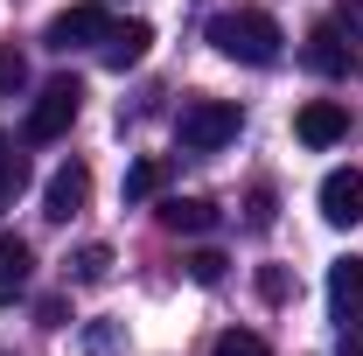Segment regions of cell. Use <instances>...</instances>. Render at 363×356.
<instances>
[{
  "instance_id": "obj_11",
  "label": "cell",
  "mask_w": 363,
  "mask_h": 356,
  "mask_svg": "<svg viewBox=\"0 0 363 356\" xmlns=\"http://www.w3.org/2000/svg\"><path fill=\"white\" fill-rule=\"evenodd\" d=\"M301 56H308L315 77H350V43H342V28H315Z\"/></svg>"
},
{
  "instance_id": "obj_10",
  "label": "cell",
  "mask_w": 363,
  "mask_h": 356,
  "mask_svg": "<svg viewBox=\"0 0 363 356\" xmlns=\"http://www.w3.org/2000/svg\"><path fill=\"white\" fill-rule=\"evenodd\" d=\"M98 49H105L112 70H133V63H147V49H154V28H147V21H112V35Z\"/></svg>"
},
{
  "instance_id": "obj_9",
  "label": "cell",
  "mask_w": 363,
  "mask_h": 356,
  "mask_svg": "<svg viewBox=\"0 0 363 356\" xmlns=\"http://www.w3.org/2000/svg\"><path fill=\"white\" fill-rule=\"evenodd\" d=\"M28 279H35V252H28V238L0 230V301H21Z\"/></svg>"
},
{
  "instance_id": "obj_6",
  "label": "cell",
  "mask_w": 363,
  "mask_h": 356,
  "mask_svg": "<svg viewBox=\"0 0 363 356\" xmlns=\"http://www.w3.org/2000/svg\"><path fill=\"white\" fill-rule=\"evenodd\" d=\"M84 196H91V168H84V161H63V168L49 175V189H43V217L49 223H70L77 210H84Z\"/></svg>"
},
{
  "instance_id": "obj_4",
  "label": "cell",
  "mask_w": 363,
  "mask_h": 356,
  "mask_svg": "<svg viewBox=\"0 0 363 356\" xmlns=\"http://www.w3.org/2000/svg\"><path fill=\"white\" fill-rule=\"evenodd\" d=\"M105 35H112L105 0H77V7H63V14L43 28V49H84V43H105Z\"/></svg>"
},
{
  "instance_id": "obj_14",
  "label": "cell",
  "mask_w": 363,
  "mask_h": 356,
  "mask_svg": "<svg viewBox=\"0 0 363 356\" xmlns=\"http://www.w3.org/2000/svg\"><path fill=\"white\" fill-rule=\"evenodd\" d=\"M21 189H28V161H21V154H14V147L0 140V210H7V203H14Z\"/></svg>"
},
{
  "instance_id": "obj_1",
  "label": "cell",
  "mask_w": 363,
  "mask_h": 356,
  "mask_svg": "<svg viewBox=\"0 0 363 356\" xmlns=\"http://www.w3.org/2000/svg\"><path fill=\"white\" fill-rule=\"evenodd\" d=\"M210 43H217V56H230V63H252V70H266V63H279V21H272L266 7H230V14H217L210 21Z\"/></svg>"
},
{
  "instance_id": "obj_3",
  "label": "cell",
  "mask_w": 363,
  "mask_h": 356,
  "mask_svg": "<svg viewBox=\"0 0 363 356\" xmlns=\"http://www.w3.org/2000/svg\"><path fill=\"white\" fill-rule=\"evenodd\" d=\"M77 112H84V84L77 77H49L35 91V105H28V140H63L77 126Z\"/></svg>"
},
{
  "instance_id": "obj_2",
  "label": "cell",
  "mask_w": 363,
  "mask_h": 356,
  "mask_svg": "<svg viewBox=\"0 0 363 356\" xmlns=\"http://www.w3.org/2000/svg\"><path fill=\"white\" fill-rule=\"evenodd\" d=\"M238 126H245V112L230 98H189L175 119V140H182V154H217V147L238 140Z\"/></svg>"
},
{
  "instance_id": "obj_12",
  "label": "cell",
  "mask_w": 363,
  "mask_h": 356,
  "mask_svg": "<svg viewBox=\"0 0 363 356\" xmlns=\"http://www.w3.org/2000/svg\"><path fill=\"white\" fill-rule=\"evenodd\" d=\"M328 301H335V314H350L363 301V259H335L328 266Z\"/></svg>"
},
{
  "instance_id": "obj_24",
  "label": "cell",
  "mask_w": 363,
  "mask_h": 356,
  "mask_svg": "<svg viewBox=\"0 0 363 356\" xmlns=\"http://www.w3.org/2000/svg\"><path fill=\"white\" fill-rule=\"evenodd\" d=\"M272 223V189H259V196H252V230H266Z\"/></svg>"
},
{
  "instance_id": "obj_15",
  "label": "cell",
  "mask_w": 363,
  "mask_h": 356,
  "mask_svg": "<svg viewBox=\"0 0 363 356\" xmlns=\"http://www.w3.org/2000/svg\"><path fill=\"white\" fill-rule=\"evenodd\" d=\"M105 272H112V252H105V245H84V252L70 259V279H77V287H98Z\"/></svg>"
},
{
  "instance_id": "obj_18",
  "label": "cell",
  "mask_w": 363,
  "mask_h": 356,
  "mask_svg": "<svg viewBox=\"0 0 363 356\" xmlns=\"http://www.w3.org/2000/svg\"><path fill=\"white\" fill-rule=\"evenodd\" d=\"M35 321H43V328H63V321H70V301H63V294L35 301Z\"/></svg>"
},
{
  "instance_id": "obj_13",
  "label": "cell",
  "mask_w": 363,
  "mask_h": 356,
  "mask_svg": "<svg viewBox=\"0 0 363 356\" xmlns=\"http://www.w3.org/2000/svg\"><path fill=\"white\" fill-rule=\"evenodd\" d=\"M147 196H161V161L154 154H140L126 168V203H147Z\"/></svg>"
},
{
  "instance_id": "obj_23",
  "label": "cell",
  "mask_w": 363,
  "mask_h": 356,
  "mask_svg": "<svg viewBox=\"0 0 363 356\" xmlns=\"http://www.w3.org/2000/svg\"><path fill=\"white\" fill-rule=\"evenodd\" d=\"M259 294H266V301H286V272L266 266V272H259Z\"/></svg>"
},
{
  "instance_id": "obj_17",
  "label": "cell",
  "mask_w": 363,
  "mask_h": 356,
  "mask_svg": "<svg viewBox=\"0 0 363 356\" xmlns=\"http://www.w3.org/2000/svg\"><path fill=\"white\" fill-rule=\"evenodd\" d=\"M224 252H189V279H196V287H217V279H224Z\"/></svg>"
},
{
  "instance_id": "obj_8",
  "label": "cell",
  "mask_w": 363,
  "mask_h": 356,
  "mask_svg": "<svg viewBox=\"0 0 363 356\" xmlns=\"http://www.w3.org/2000/svg\"><path fill=\"white\" fill-rule=\"evenodd\" d=\"M154 217L168 223L175 238H203V230H217V203H210V196H168Z\"/></svg>"
},
{
  "instance_id": "obj_7",
  "label": "cell",
  "mask_w": 363,
  "mask_h": 356,
  "mask_svg": "<svg viewBox=\"0 0 363 356\" xmlns=\"http://www.w3.org/2000/svg\"><path fill=\"white\" fill-rule=\"evenodd\" d=\"M321 217L328 223H363V168H328L321 175Z\"/></svg>"
},
{
  "instance_id": "obj_20",
  "label": "cell",
  "mask_w": 363,
  "mask_h": 356,
  "mask_svg": "<svg viewBox=\"0 0 363 356\" xmlns=\"http://www.w3.org/2000/svg\"><path fill=\"white\" fill-rule=\"evenodd\" d=\"M21 84H28V63L7 49V56H0V91H21Z\"/></svg>"
},
{
  "instance_id": "obj_21",
  "label": "cell",
  "mask_w": 363,
  "mask_h": 356,
  "mask_svg": "<svg viewBox=\"0 0 363 356\" xmlns=\"http://www.w3.org/2000/svg\"><path fill=\"white\" fill-rule=\"evenodd\" d=\"M335 14H342V28H350V43H363V0H335Z\"/></svg>"
},
{
  "instance_id": "obj_22",
  "label": "cell",
  "mask_w": 363,
  "mask_h": 356,
  "mask_svg": "<svg viewBox=\"0 0 363 356\" xmlns=\"http://www.w3.org/2000/svg\"><path fill=\"white\" fill-rule=\"evenodd\" d=\"M112 343H119V335H112L105 321H98V328H84V350H91V356H112Z\"/></svg>"
},
{
  "instance_id": "obj_19",
  "label": "cell",
  "mask_w": 363,
  "mask_h": 356,
  "mask_svg": "<svg viewBox=\"0 0 363 356\" xmlns=\"http://www.w3.org/2000/svg\"><path fill=\"white\" fill-rule=\"evenodd\" d=\"M335 356H363V301H357V314H350V328H342Z\"/></svg>"
},
{
  "instance_id": "obj_5",
  "label": "cell",
  "mask_w": 363,
  "mask_h": 356,
  "mask_svg": "<svg viewBox=\"0 0 363 356\" xmlns=\"http://www.w3.org/2000/svg\"><path fill=\"white\" fill-rule=\"evenodd\" d=\"M294 133H301V147H335V140H350V105L308 98V105L294 112Z\"/></svg>"
},
{
  "instance_id": "obj_16",
  "label": "cell",
  "mask_w": 363,
  "mask_h": 356,
  "mask_svg": "<svg viewBox=\"0 0 363 356\" xmlns=\"http://www.w3.org/2000/svg\"><path fill=\"white\" fill-rule=\"evenodd\" d=\"M210 356H272V350H266V335H252V328H224Z\"/></svg>"
},
{
  "instance_id": "obj_25",
  "label": "cell",
  "mask_w": 363,
  "mask_h": 356,
  "mask_svg": "<svg viewBox=\"0 0 363 356\" xmlns=\"http://www.w3.org/2000/svg\"><path fill=\"white\" fill-rule=\"evenodd\" d=\"M0 356H7V350H0Z\"/></svg>"
}]
</instances>
